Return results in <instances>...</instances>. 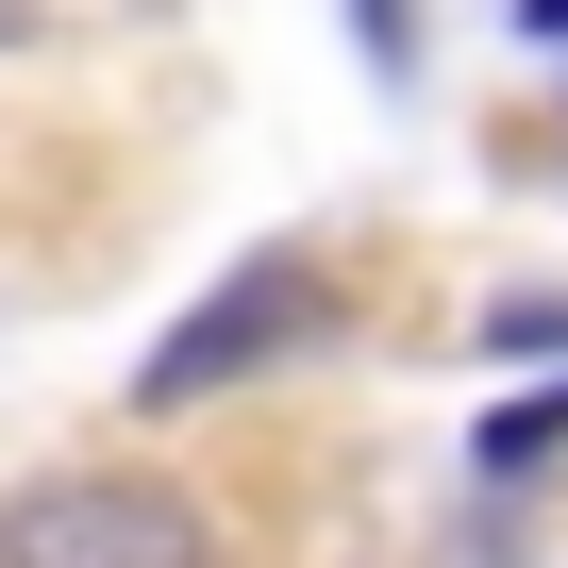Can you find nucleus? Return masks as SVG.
Returning a JSON list of instances; mask_svg holds the SVG:
<instances>
[{"instance_id":"7ed1b4c3","label":"nucleus","mask_w":568,"mask_h":568,"mask_svg":"<svg viewBox=\"0 0 568 568\" xmlns=\"http://www.w3.org/2000/svg\"><path fill=\"white\" fill-rule=\"evenodd\" d=\"M551 435H568V385H535V402H518V418H485V452H468V468H501V485H518V468H535V452H551Z\"/></svg>"},{"instance_id":"20e7f679","label":"nucleus","mask_w":568,"mask_h":568,"mask_svg":"<svg viewBox=\"0 0 568 568\" xmlns=\"http://www.w3.org/2000/svg\"><path fill=\"white\" fill-rule=\"evenodd\" d=\"M368 51H385V68L418 51V0H368Z\"/></svg>"},{"instance_id":"f257e3e1","label":"nucleus","mask_w":568,"mask_h":568,"mask_svg":"<svg viewBox=\"0 0 568 568\" xmlns=\"http://www.w3.org/2000/svg\"><path fill=\"white\" fill-rule=\"evenodd\" d=\"M0 568H217V518L151 468H51L0 501Z\"/></svg>"},{"instance_id":"39448f33","label":"nucleus","mask_w":568,"mask_h":568,"mask_svg":"<svg viewBox=\"0 0 568 568\" xmlns=\"http://www.w3.org/2000/svg\"><path fill=\"white\" fill-rule=\"evenodd\" d=\"M518 34H568V0H518Z\"/></svg>"},{"instance_id":"f03ea898","label":"nucleus","mask_w":568,"mask_h":568,"mask_svg":"<svg viewBox=\"0 0 568 568\" xmlns=\"http://www.w3.org/2000/svg\"><path fill=\"white\" fill-rule=\"evenodd\" d=\"M302 335H335V284H318L302 251H251L234 284H201V302H184V335H168V352L134 368V402H151V418H184V402H217V385L284 368Z\"/></svg>"},{"instance_id":"423d86ee","label":"nucleus","mask_w":568,"mask_h":568,"mask_svg":"<svg viewBox=\"0 0 568 568\" xmlns=\"http://www.w3.org/2000/svg\"><path fill=\"white\" fill-rule=\"evenodd\" d=\"M18 34H34V0H0V51H18Z\"/></svg>"}]
</instances>
